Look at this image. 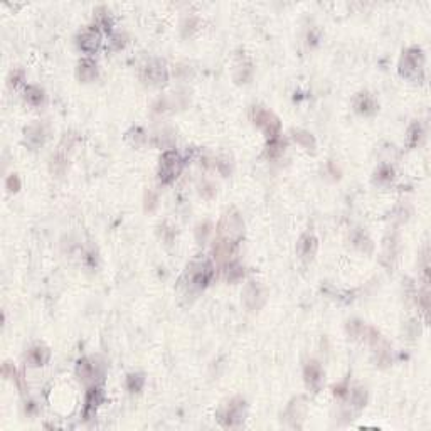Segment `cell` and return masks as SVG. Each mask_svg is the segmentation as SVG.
I'll return each instance as SVG.
<instances>
[{"instance_id": "obj_1", "label": "cell", "mask_w": 431, "mask_h": 431, "mask_svg": "<svg viewBox=\"0 0 431 431\" xmlns=\"http://www.w3.org/2000/svg\"><path fill=\"white\" fill-rule=\"evenodd\" d=\"M182 162L180 157L175 154V152H167L162 159V165H160V179L163 182H171L177 177V174L180 172Z\"/></svg>"}, {"instance_id": "obj_2", "label": "cell", "mask_w": 431, "mask_h": 431, "mask_svg": "<svg viewBox=\"0 0 431 431\" xmlns=\"http://www.w3.org/2000/svg\"><path fill=\"white\" fill-rule=\"evenodd\" d=\"M421 51L420 49H411L408 51V54H404V59H403V68L404 72L408 76H411V71H418L421 68Z\"/></svg>"}, {"instance_id": "obj_3", "label": "cell", "mask_w": 431, "mask_h": 431, "mask_svg": "<svg viewBox=\"0 0 431 431\" xmlns=\"http://www.w3.org/2000/svg\"><path fill=\"white\" fill-rule=\"evenodd\" d=\"M256 123L261 125V126H265L266 132L270 133L271 137H275V133L278 132V120L273 117L271 113L268 111H265V110H258L256 111Z\"/></svg>"}, {"instance_id": "obj_4", "label": "cell", "mask_w": 431, "mask_h": 431, "mask_svg": "<svg viewBox=\"0 0 431 431\" xmlns=\"http://www.w3.org/2000/svg\"><path fill=\"white\" fill-rule=\"evenodd\" d=\"M98 34L93 32V30H88V32L83 34L81 38V47L84 51H93L96 49V46H98Z\"/></svg>"}, {"instance_id": "obj_5", "label": "cell", "mask_w": 431, "mask_h": 431, "mask_svg": "<svg viewBox=\"0 0 431 431\" xmlns=\"http://www.w3.org/2000/svg\"><path fill=\"white\" fill-rule=\"evenodd\" d=\"M307 376H308L307 379H308V382H310V384H317V382L320 381V378H322L320 367H318L315 362H312L310 366L307 367Z\"/></svg>"}, {"instance_id": "obj_6", "label": "cell", "mask_w": 431, "mask_h": 431, "mask_svg": "<svg viewBox=\"0 0 431 431\" xmlns=\"http://www.w3.org/2000/svg\"><path fill=\"white\" fill-rule=\"evenodd\" d=\"M42 352H44V349H32V352H30V362L34 364V366H39V364L44 362V357H42Z\"/></svg>"}]
</instances>
